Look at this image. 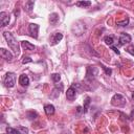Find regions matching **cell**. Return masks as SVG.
<instances>
[{
	"instance_id": "1",
	"label": "cell",
	"mask_w": 134,
	"mask_h": 134,
	"mask_svg": "<svg viewBox=\"0 0 134 134\" xmlns=\"http://www.w3.org/2000/svg\"><path fill=\"white\" fill-rule=\"evenodd\" d=\"M3 37L5 38L8 47H9L16 54H19V52H20V50H19V44H18L16 38H15L10 32H8V31H4V32H3Z\"/></svg>"
},
{
	"instance_id": "2",
	"label": "cell",
	"mask_w": 134,
	"mask_h": 134,
	"mask_svg": "<svg viewBox=\"0 0 134 134\" xmlns=\"http://www.w3.org/2000/svg\"><path fill=\"white\" fill-rule=\"evenodd\" d=\"M15 84H16V75H15V73L7 72L5 74V77H4V85H5V87L12 88V87L15 86Z\"/></svg>"
},
{
	"instance_id": "3",
	"label": "cell",
	"mask_w": 134,
	"mask_h": 134,
	"mask_svg": "<svg viewBox=\"0 0 134 134\" xmlns=\"http://www.w3.org/2000/svg\"><path fill=\"white\" fill-rule=\"evenodd\" d=\"M111 104L116 107H124L126 105V99L121 94L117 93V94H114L113 97L111 98Z\"/></svg>"
},
{
	"instance_id": "4",
	"label": "cell",
	"mask_w": 134,
	"mask_h": 134,
	"mask_svg": "<svg viewBox=\"0 0 134 134\" xmlns=\"http://www.w3.org/2000/svg\"><path fill=\"white\" fill-rule=\"evenodd\" d=\"M9 23V14L6 12H1L0 13V24L1 27H5Z\"/></svg>"
},
{
	"instance_id": "5",
	"label": "cell",
	"mask_w": 134,
	"mask_h": 134,
	"mask_svg": "<svg viewBox=\"0 0 134 134\" xmlns=\"http://www.w3.org/2000/svg\"><path fill=\"white\" fill-rule=\"evenodd\" d=\"M28 31H29V35L37 39L38 38V31H39V25L38 24H35V23H30L29 26H28Z\"/></svg>"
},
{
	"instance_id": "6",
	"label": "cell",
	"mask_w": 134,
	"mask_h": 134,
	"mask_svg": "<svg viewBox=\"0 0 134 134\" xmlns=\"http://www.w3.org/2000/svg\"><path fill=\"white\" fill-rule=\"evenodd\" d=\"M76 96V90L74 88V85H72L71 87H69L67 89V92H66V98L70 102H72Z\"/></svg>"
},
{
	"instance_id": "7",
	"label": "cell",
	"mask_w": 134,
	"mask_h": 134,
	"mask_svg": "<svg viewBox=\"0 0 134 134\" xmlns=\"http://www.w3.org/2000/svg\"><path fill=\"white\" fill-rule=\"evenodd\" d=\"M97 73H98V69L94 66H90L87 70V79L92 80L93 77H95L97 75Z\"/></svg>"
},
{
	"instance_id": "8",
	"label": "cell",
	"mask_w": 134,
	"mask_h": 134,
	"mask_svg": "<svg viewBox=\"0 0 134 134\" xmlns=\"http://www.w3.org/2000/svg\"><path fill=\"white\" fill-rule=\"evenodd\" d=\"M62 39H63V35H62L61 32H53L52 36H51V38H50V42H51L52 45H55V44H58Z\"/></svg>"
},
{
	"instance_id": "9",
	"label": "cell",
	"mask_w": 134,
	"mask_h": 134,
	"mask_svg": "<svg viewBox=\"0 0 134 134\" xmlns=\"http://www.w3.org/2000/svg\"><path fill=\"white\" fill-rule=\"evenodd\" d=\"M131 42V36L126 34V32H122L119 37V45H125L127 43H130Z\"/></svg>"
},
{
	"instance_id": "10",
	"label": "cell",
	"mask_w": 134,
	"mask_h": 134,
	"mask_svg": "<svg viewBox=\"0 0 134 134\" xmlns=\"http://www.w3.org/2000/svg\"><path fill=\"white\" fill-rule=\"evenodd\" d=\"M0 53H1L2 59L6 60V61H12V60H13V54H12L8 50H6V49H4V48H1V49H0Z\"/></svg>"
},
{
	"instance_id": "11",
	"label": "cell",
	"mask_w": 134,
	"mask_h": 134,
	"mask_svg": "<svg viewBox=\"0 0 134 134\" xmlns=\"http://www.w3.org/2000/svg\"><path fill=\"white\" fill-rule=\"evenodd\" d=\"M19 84L23 87H27L29 85V79L26 74H21L19 77Z\"/></svg>"
},
{
	"instance_id": "12",
	"label": "cell",
	"mask_w": 134,
	"mask_h": 134,
	"mask_svg": "<svg viewBox=\"0 0 134 134\" xmlns=\"http://www.w3.org/2000/svg\"><path fill=\"white\" fill-rule=\"evenodd\" d=\"M21 46L25 49V50H28V51H32V50H35V45L34 44H31L30 42H28V41H22L21 42Z\"/></svg>"
},
{
	"instance_id": "13",
	"label": "cell",
	"mask_w": 134,
	"mask_h": 134,
	"mask_svg": "<svg viewBox=\"0 0 134 134\" xmlns=\"http://www.w3.org/2000/svg\"><path fill=\"white\" fill-rule=\"evenodd\" d=\"M49 22H50L51 25H55L59 22V14H57V13L50 14V16H49Z\"/></svg>"
},
{
	"instance_id": "14",
	"label": "cell",
	"mask_w": 134,
	"mask_h": 134,
	"mask_svg": "<svg viewBox=\"0 0 134 134\" xmlns=\"http://www.w3.org/2000/svg\"><path fill=\"white\" fill-rule=\"evenodd\" d=\"M90 99H91V98H90L89 96H86L85 99H84V106H83V112H84V113H86V112L88 111V109H89V105H90V103H91Z\"/></svg>"
},
{
	"instance_id": "15",
	"label": "cell",
	"mask_w": 134,
	"mask_h": 134,
	"mask_svg": "<svg viewBox=\"0 0 134 134\" xmlns=\"http://www.w3.org/2000/svg\"><path fill=\"white\" fill-rule=\"evenodd\" d=\"M44 110H45V113L47 115H52L54 113V106L53 105H46L44 107Z\"/></svg>"
},
{
	"instance_id": "16",
	"label": "cell",
	"mask_w": 134,
	"mask_h": 134,
	"mask_svg": "<svg viewBox=\"0 0 134 134\" xmlns=\"http://www.w3.org/2000/svg\"><path fill=\"white\" fill-rule=\"evenodd\" d=\"M104 41H105V43H106L107 45H109V46H112L113 43H114V39H113L112 36H106V37L104 38Z\"/></svg>"
},
{
	"instance_id": "17",
	"label": "cell",
	"mask_w": 134,
	"mask_h": 134,
	"mask_svg": "<svg viewBox=\"0 0 134 134\" xmlns=\"http://www.w3.org/2000/svg\"><path fill=\"white\" fill-rule=\"evenodd\" d=\"M27 117H28V119H36L37 117H38V113L36 112V111H28L27 112Z\"/></svg>"
},
{
	"instance_id": "18",
	"label": "cell",
	"mask_w": 134,
	"mask_h": 134,
	"mask_svg": "<svg viewBox=\"0 0 134 134\" xmlns=\"http://www.w3.org/2000/svg\"><path fill=\"white\" fill-rule=\"evenodd\" d=\"M76 5L82 6V7H88L91 5V2L90 1H79V2H76Z\"/></svg>"
},
{
	"instance_id": "19",
	"label": "cell",
	"mask_w": 134,
	"mask_h": 134,
	"mask_svg": "<svg viewBox=\"0 0 134 134\" xmlns=\"http://www.w3.org/2000/svg\"><path fill=\"white\" fill-rule=\"evenodd\" d=\"M6 133L7 134H21L17 129H14L12 127H7L6 128Z\"/></svg>"
},
{
	"instance_id": "20",
	"label": "cell",
	"mask_w": 134,
	"mask_h": 134,
	"mask_svg": "<svg viewBox=\"0 0 134 134\" xmlns=\"http://www.w3.org/2000/svg\"><path fill=\"white\" fill-rule=\"evenodd\" d=\"M34 5H35V2H34V1H28V2L25 4V8H26V10H27V12L32 10Z\"/></svg>"
},
{
	"instance_id": "21",
	"label": "cell",
	"mask_w": 134,
	"mask_h": 134,
	"mask_svg": "<svg viewBox=\"0 0 134 134\" xmlns=\"http://www.w3.org/2000/svg\"><path fill=\"white\" fill-rule=\"evenodd\" d=\"M17 130H18L21 134H28V129H27V128H25V127L20 126V127H18V128H17Z\"/></svg>"
},
{
	"instance_id": "22",
	"label": "cell",
	"mask_w": 134,
	"mask_h": 134,
	"mask_svg": "<svg viewBox=\"0 0 134 134\" xmlns=\"http://www.w3.org/2000/svg\"><path fill=\"white\" fill-rule=\"evenodd\" d=\"M116 24L119 25V26H127V25L129 24V19L127 18V19H125V20H122V21H117Z\"/></svg>"
},
{
	"instance_id": "23",
	"label": "cell",
	"mask_w": 134,
	"mask_h": 134,
	"mask_svg": "<svg viewBox=\"0 0 134 134\" xmlns=\"http://www.w3.org/2000/svg\"><path fill=\"white\" fill-rule=\"evenodd\" d=\"M51 79H52V81L54 83H58L61 80V75L59 73H53V74H51Z\"/></svg>"
},
{
	"instance_id": "24",
	"label": "cell",
	"mask_w": 134,
	"mask_h": 134,
	"mask_svg": "<svg viewBox=\"0 0 134 134\" xmlns=\"http://www.w3.org/2000/svg\"><path fill=\"white\" fill-rule=\"evenodd\" d=\"M100 67H102V68L104 69V71L106 72V74H107V75H110V74L112 73V70H111L110 68H108V67H106L105 65H103V64H100Z\"/></svg>"
},
{
	"instance_id": "25",
	"label": "cell",
	"mask_w": 134,
	"mask_h": 134,
	"mask_svg": "<svg viewBox=\"0 0 134 134\" xmlns=\"http://www.w3.org/2000/svg\"><path fill=\"white\" fill-rule=\"evenodd\" d=\"M30 62H32V60H31L29 57H24V58H23V60H22V63H23V64L30 63Z\"/></svg>"
},
{
	"instance_id": "26",
	"label": "cell",
	"mask_w": 134,
	"mask_h": 134,
	"mask_svg": "<svg viewBox=\"0 0 134 134\" xmlns=\"http://www.w3.org/2000/svg\"><path fill=\"white\" fill-rule=\"evenodd\" d=\"M127 51L130 53V54H132V55H134V46H130V47H128V49H127Z\"/></svg>"
},
{
	"instance_id": "27",
	"label": "cell",
	"mask_w": 134,
	"mask_h": 134,
	"mask_svg": "<svg viewBox=\"0 0 134 134\" xmlns=\"http://www.w3.org/2000/svg\"><path fill=\"white\" fill-rule=\"evenodd\" d=\"M110 47H111V49H112V50H114V52H115V53L120 54V51L118 50V48H116V47H115V46H113V45H112V46H110Z\"/></svg>"
},
{
	"instance_id": "28",
	"label": "cell",
	"mask_w": 134,
	"mask_h": 134,
	"mask_svg": "<svg viewBox=\"0 0 134 134\" xmlns=\"http://www.w3.org/2000/svg\"><path fill=\"white\" fill-rule=\"evenodd\" d=\"M132 97H133V99H134V91H133V93H132Z\"/></svg>"
}]
</instances>
